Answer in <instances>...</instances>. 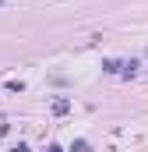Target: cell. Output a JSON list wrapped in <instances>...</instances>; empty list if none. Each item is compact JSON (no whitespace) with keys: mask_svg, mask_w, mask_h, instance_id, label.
Returning <instances> with one entry per match:
<instances>
[{"mask_svg":"<svg viewBox=\"0 0 148 152\" xmlns=\"http://www.w3.org/2000/svg\"><path fill=\"white\" fill-rule=\"evenodd\" d=\"M0 4H4V0H0Z\"/></svg>","mask_w":148,"mask_h":152,"instance_id":"6da1fadb","label":"cell"}]
</instances>
